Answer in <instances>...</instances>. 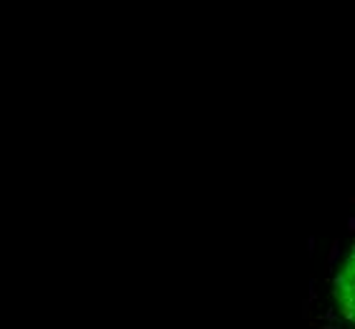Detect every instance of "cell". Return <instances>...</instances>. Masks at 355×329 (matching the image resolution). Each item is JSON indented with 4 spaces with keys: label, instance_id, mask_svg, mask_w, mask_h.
Instances as JSON below:
<instances>
[{
    "label": "cell",
    "instance_id": "6da1fadb",
    "mask_svg": "<svg viewBox=\"0 0 355 329\" xmlns=\"http://www.w3.org/2000/svg\"><path fill=\"white\" fill-rule=\"evenodd\" d=\"M335 304L340 314L355 324V249L348 254L340 274L335 278Z\"/></svg>",
    "mask_w": 355,
    "mask_h": 329
}]
</instances>
